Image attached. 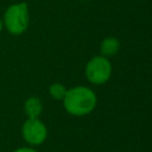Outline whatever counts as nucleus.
Here are the masks:
<instances>
[{
	"label": "nucleus",
	"instance_id": "obj_7",
	"mask_svg": "<svg viewBox=\"0 0 152 152\" xmlns=\"http://www.w3.org/2000/svg\"><path fill=\"white\" fill-rule=\"evenodd\" d=\"M66 88L63 83H59V82H55V83H51L50 87H49V94L50 96L53 99V100H57V101H62L66 94Z\"/></svg>",
	"mask_w": 152,
	"mask_h": 152
},
{
	"label": "nucleus",
	"instance_id": "obj_5",
	"mask_svg": "<svg viewBox=\"0 0 152 152\" xmlns=\"http://www.w3.org/2000/svg\"><path fill=\"white\" fill-rule=\"evenodd\" d=\"M24 112L28 119H37L43 112L42 100L37 96H30L24 102Z\"/></svg>",
	"mask_w": 152,
	"mask_h": 152
},
{
	"label": "nucleus",
	"instance_id": "obj_3",
	"mask_svg": "<svg viewBox=\"0 0 152 152\" xmlns=\"http://www.w3.org/2000/svg\"><path fill=\"white\" fill-rule=\"evenodd\" d=\"M112 63L107 57L94 56L86 65V76L91 84H104L112 76Z\"/></svg>",
	"mask_w": 152,
	"mask_h": 152
},
{
	"label": "nucleus",
	"instance_id": "obj_1",
	"mask_svg": "<svg viewBox=\"0 0 152 152\" xmlns=\"http://www.w3.org/2000/svg\"><path fill=\"white\" fill-rule=\"evenodd\" d=\"M62 101L64 109L70 115L84 116L95 109L97 97L93 89L84 86H76L66 90Z\"/></svg>",
	"mask_w": 152,
	"mask_h": 152
},
{
	"label": "nucleus",
	"instance_id": "obj_8",
	"mask_svg": "<svg viewBox=\"0 0 152 152\" xmlns=\"http://www.w3.org/2000/svg\"><path fill=\"white\" fill-rule=\"evenodd\" d=\"M13 152H38V151L33 147H19V148L14 150Z\"/></svg>",
	"mask_w": 152,
	"mask_h": 152
},
{
	"label": "nucleus",
	"instance_id": "obj_6",
	"mask_svg": "<svg viewBox=\"0 0 152 152\" xmlns=\"http://www.w3.org/2000/svg\"><path fill=\"white\" fill-rule=\"evenodd\" d=\"M120 50V42L115 37H107L100 44V53L103 57H113Z\"/></svg>",
	"mask_w": 152,
	"mask_h": 152
},
{
	"label": "nucleus",
	"instance_id": "obj_4",
	"mask_svg": "<svg viewBox=\"0 0 152 152\" xmlns=\"http://www.w3.org/2000/svg\"><path fill=\"white\" fill-rule=\"evenodd\" d=\"M21 135L24 140L31 146L42 145L48 138V128L39 119H26L21 127Z\"/></svg>",
	"mask_w": 152,
	"mask_h": 152
},
{
	"label": "nucleus",
	"instance_id": "obj_2",
	"mask_svg": "<svg viewBox=\"0 0 152 152\" xmlns=\"http://www.w3.org/2000/svg\"><path fill=\"white\" fill-rule=\"evenodd\" d=\"M4 28L13 36L23 34L30 24V11L28 5L25 1L11 4L4 12L2 15Z\"/></svg>",
	"mask_w": 152,
	"mask_h": 152
},
{
	"label": "nucleus",
	"instance_id": "obj_9",
	"mask_svg": "<svg viewBox=\"0 0 152 152\" xmlns=\"http://www.w3.org/2000/svg\"><path fill=\"white\" fill-rule=\"evenodd\" d=\"M4 30V23H2V18H0V32Z\"/></svg>",
	"mask_w": 152,
	"mask_h": 152
}]
</instances>
